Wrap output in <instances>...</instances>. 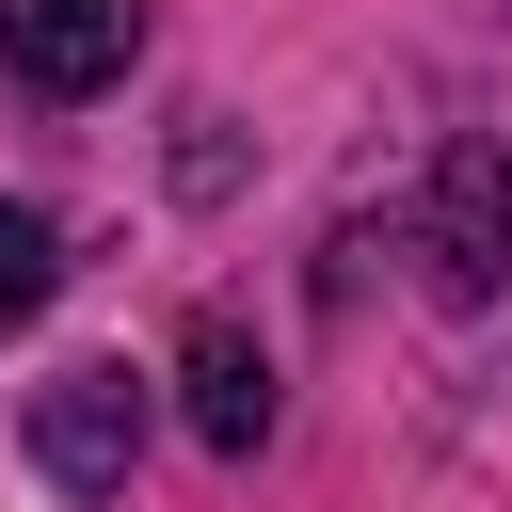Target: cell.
I'll list each match as a JSON object with an SVG mask.
<instances>
[{
    "label": "cell",
    "mask_w": 512,
    "mask_h": 512,
    "mask_svg": "<svg viewBox=\"0 0 512 512\" xmlns=\"http://www.w3.org/2000/svg\"><path fill=\"white\" fill-rule=\"evenodd\" d=\"M128 464H144V384H128V368H64V384H32V480H64V496H128Z\"/></svg>",
    "instance_id": "obj_1"
},
{
    "label": "cell",
    "mask_w": 512,
    "mask_h": 512,
    "mask_svg": "<svg viewBox=\"0 0 512 512\" xmlns=\"http://www.w3.org/2000/svg\"><path fill=\"white\" fill-rule=\"evenodd\" d=\"M416 256H432L448 304H496V288H512V160H496V144H448V160H432Z\"/></svg>",
    "instance_id": "obj_2"
},
{
    "label": "cell",
    "mask_w": 512,
    "mask_h": 512,
    "mask_svg": "<svg viewBox=\"0 0 512 512\" xmlns=\"http://www.w3.org/2000/svg\"><path fill=\"white\" fill-rule=\"evenodd\" d=\"M128 48H144V0H0V64H16L32 96L128 80Z\"/></svg>",
    "instance_id": "obj_3"
},
{
    "label": "cell",
    "mask_w": 512,
    "mask_h": 512,
    "mask_svg": "<svg viewBox=\"0 0 512 512\" xmlns=\"http://www.w3.org/2000/svg\"><path fill=\"white\" fill-rule=\"evenodd\" d=\"M176 384H192V432H208L224 464H256V448H272V352H256V336H240L224 304H208V320L176 336Z\"/></svg>",
    "instance_id": "obj_4"
},
{
    "label": "cell",
    "mask_w": 512,
    "mask_h": 512,
    "mask_svg": "<svg viewBox=\"0 0 512 512\" xmlns=\"http://www.w3.org/2000/svg\"><path fill=\"white\" fill-rule=\"evenodd\" d=\"M48 288H64V240H48V208H16V192H0V336H16V320H48Z\"/></svg>",
    "instance_id": "obj_5"
}]
</instances>
